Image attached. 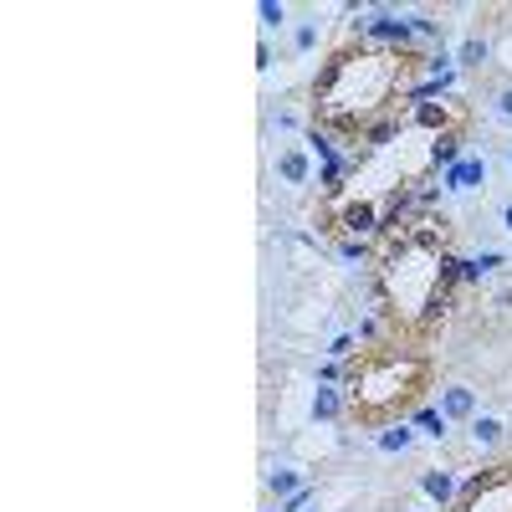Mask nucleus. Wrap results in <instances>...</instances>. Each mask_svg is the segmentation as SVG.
<instances>
[{"mask_svg": "<svg viewBox=\"0 0 512 512\" xmlns=\"http://www.w3.org/2000/svg\"><path fill=\"white\" fill-rule=\"evenodd\" d=\"M497 216H502V231L512 236V200H502V210H497Z\"/></svg>", "mask_w": 512, "mask_h": 512, "instance_id": "412c9836", "label": "nucleus"}, {"mask_svg": "<svg viewBox=\"0 0 512 512\" xmlns=\"http://www.w3.org/2000/svg\"><path fill=\"white\" fill-rule=\"evenodd\" d=\"M359 31H364V41H374V47H395V52H405V41H410V21L405 16H395V11H369L364 21H359Z\"/></svg>", "mask_w": 512, "mask_h": 512, "instance_id": "0eeeda50", "label": "nucleus"}, {"mask_svg": "<svg viewBox=\"0 0 512 512\" xmlns=\"http://www.w3.org/2000/svg\"><path fill=\"white\" fill-rule=\"evenodd\" d=\"M436 410H441L446 420H466V425H472V415H477V390H472V384H441V390H436Z\"/></svg>", "mask_w": 512, "mask_h": 512, "instance_id": "1a4fd4ad", "label": "nucleus"}, {"mask_svg": "<svg viewBox=\"0 0 512 512\" xmlns=\"http://www.w3.org/2000/svg\"><path fill=\"white\" fill-rule=\"evenodd\" d=\"M461 108L456 103H415L400 113L384 134L359 154V164L344 180V205H384L405 190H415L431 169H441L446 144L461 134Z\"/></svg>", "mask_w": 512, "mask_h": 512, "instance_id": "f257e3e1", "label": "nucleus"}, {"mask_svg": "<svg viewBox=\"0 0 512 512\" xmlns=\"http://www.w3.org/2000/svg\"><path fill=\"white\" fill-rule=\"evenodd\" d=\"M349 410L344 390H333V384H318V395H313V420H338Z\"/></svg>", "mask_w": 512, "mask_h": 512, "instance_id": "9b49d317", "label": "nucleus"}, {"mask_svg": "<svg viewBox=\"0 0 512 512\" xmlns=\"http://www.w3.org/2000/svg\"><path fill=\"white\" fill-rule=\"evenodd\" d=\"M328 354H333V359H349V354H354V333H338L333 344H328Z\"/></svg>", "mask_w": 512, "mask_h": 512, "instance_id": "6ab92c4d", "label": "nucleus"}, {"mask_svg": "<svg viewBox=\"0 0 512 512\" xmlns=\"http://www.w3.org/2000/svg\"><path fill=\"white\" fill-rule=\"evenodd\" d=\"M472 441H477V446H502V441H507V425H502L497 415H482V410H477V415H472Z\"/></svg>", "mask_w": 512, "mask_h": 512, "instance_id": "f8f14e48", "label": "nucleus"}, {"mask_svg": "<svg viewBox=\"0 0 512 512\" xmlns=\"http://www.w3.org/2000/svg\"><path fill=\"white\" fill-rule=\"evenodd\" d=\"M431 390V359H420L410 349H369L349 364L344 374V400L349 415L364 425H384L405 410H420V395Z\"/></svg>", "mask_w": 512, "mask_h": 512, "instance_id": "20e7f679", "label": "nucleus"}, {"mask_svg": "<svg viewBox=\"0 0 512 512\" xmlns=\"http://www.w3.org/2000/svg\"><path fill=\"white\" fill-rule=\"evenodd\" d=\"M272 180H277L282 190H303V185H313V149H308V144H297V139L277 144V154H272Z\"/></svg>", "mask_w": 512, "mask_h": 512, "instance_id": "423d86ee", "label": "nucleus"}, {"mask_svg": "<svg viewBox=\"0 0 512 512\" xmlns=\"http://www.w3.org/2000/svg\"><path fill=\"white\" fill-rule=\"evenodd\" d=\"M420 492L431 497V502H441V507H451V502L461 497V492H456V477H451V472H425V477H420Z\"/></svg>", "mask_w": 512, "mask_h": 512, "instance_id": "9d476101", "label": "nucleus"}, {"mask_svg": "<svg viewBox=\"0 0 512 512\" xmlns=\"http://www.w3.org/2000/svg\"><path fill=\"white\" fill-rule=\"evenodd\" d=\"M451 512H512V466H487L482 477H472Z\"/></svg>", "mask_w": 512, "mask_h": 512, "instance_id": "39448f33", "label": "nucleus"}, {"mask_svg": "<svg viewBox=\"0 0 512 512\" xmlns=\"http://www.w3.org/2000/svg\"><path fill=\"white\" fill-rule=\"evenodd\" d=\"M415 425H420V431H425V436H436V441H441L451 420H446V415H441L436 405H420V410H415Z\"/></svg>", "mask_w": 512, "mask_h": 512, "instance_id": "2eb2a0df", "label": "nucleus"}, {"mask_svg": "<svg viewBox=\"0 0 512 512\" xmlns=\"http://www.w3.org/2000/svg\"><path fill=\"white\" fill-rule=\"evenodd\" d=\"M507 169H512V144H507Z\"/></svg>", "mask_w": 512, "mask_h": 512, "instance_id": "4be33fe9", "label": "nucleus"}, {"mask_svg": "<svg viewBox=\"0 0 512 512\" xmlns=\"http://www.w3.org/2000/svg\"><path fill=\"white\" fill-rule=\"evenodd\" d=\"M446 287H451V251L431 221L405 226L384 241L374 262V292L390 328L425 333L446 308Z\"/></svg>", "mask_w": 512, "mask_h": 512, "instance_id": "7ed1b4c3", "label": "nucleus"}, {"mask_svg": "<svg viewBox=\"0 0 512 512\" xmlns=\"http://www.w3.org/2000/svg\"><path fill=\"white\" fill-rule=\"evenodd\" d=\"M487 52H492V47H487L482 36H466L461 47H456V62H461V67H482V62H487Z\"/></svg>", "mask_w": 512, "mask_h": 512, "instance_id": "4468645a", "label": "nucleus"}, {"mask_svg": "<svg viewBox=\"0 0 512 512\" xmlns=\"http://www.w3.org/2000/svg\"><path fill=\"white\" fill-rule=\"evenodd\" d=\"M256 16H262V31H282L287 26V6H282V0H262Z\"/></svg>", "mask_w": 512, "mask_h": 512, "instance_id": "a211bd4d", "label": "nucleus"}, {"mask_svg": "<svg viewBox=\"0 0 512 512\" xmlns=\"http://www.w3.org/2000/svg\"><path fill=\"white\" fill-rule=\"evenodd\" d=\"M318 36H323V26H318V21H303V26L292 31V52H297V57H308V52L318 47Z\"/></svg>", "mask_w": 512, "mask_h": 512, "instance_id": "dca6fc26", "label": "nucleus"}, {"mask_svg": "<svg viewBox=\"0 0 512 512\" xmlns=\"http://www.w3.org/2000/svg\"><path fill=\"white\" fill-rule=\"evenodd\" d=\"M267 487H272V497H287V492L303 487V472H292V466H277V472L267 477Z\"/></svg>", "mask_w": 512, "mask_h": 512, "instance_id": "f3484780", "label": "nucleus"}, {"mask_svg": "<svg viewBox=\"0 0 512 512\" xmlns=\"http://www.w3.org/2000/svg\"><path fill=\"white\" fill-rule=\"evenodd\" d=\"M446 190H451V195L487 190V159H482V154H461V159L446 169Z\"/></svg>", "mask_w": 512, "mask_h": 512, "instance_id": "6e6552de", "label": "nucleus"}, {"mask_svg": "<svg viewBox=\"0 0 512 512\" xmlns=\"http://www.w3.org/2000/svg\"><path fill=\"white\" fill-rule=\"evenodd\" d=\"M492 108H497V118H502V123H512V82L497 93V103H492Z\"/></svg>", "mask_w": 512, "mask_h": 512, "instance_id": "aec40b11", "label": "nucleus"}, {"mask_svg": "<svg viewBox=\"0 0 512 512\" xmlns=\"http://www.w3.org/2000/svg\"><path fill=\"white\" fill-rule=\"evenodd\" d=\"M410 52L395 47H374V41H354V47H338L318 82H313V118L328 128V134H369L379 118H390L405 77H410Z\"/></svg>", "mask_w": 512, "mask_h": 512, "instance_id": "f03ea898", "label": "nucleus"}, {"mask_svg": "<svg viewBox=\"0 0 512 512\" xmlns=\"http://www.w3.org/2000/svg\"><path fill=\"white\" fill-rule=\"evenodd\" d=\"M415 446V431H410V425L400 420V425H384V431H379V451H410Z\"/></svg>", "mask_w": 512, "mask_h": 512, "instance_id": "ddd939ff", "label": "nucleus"}]
</instances>
